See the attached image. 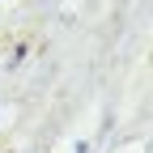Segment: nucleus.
I'll return each mask as SVG.
<instances>
[]
</instances>
